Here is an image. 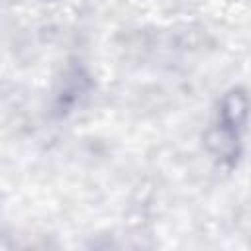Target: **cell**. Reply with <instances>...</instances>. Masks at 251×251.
I'll return each instance as SVG.
<instances>
[{"mask_svg":"<svg viewBox=\"0 0 251 251\" xmlns=\"http://www.w3.org/2000/svg\"><path fill=\"white\" fill-rule=\"evenodd\" d=\"M251 118V96L243 86L227 88L206 131V149L218 167L233 171L243 155V135Z\"/></svg>","mask_w":251,"mask_h":251,"instance_id":"obj_1","label":"cell"},{"mask_svg":"<svg viewBox=\"0 0 251 251\" xmlns=\"http://www.w3.org/2000/svg\"><path fill=\"white\" fill-rule=\"evenodd\" d=\"M88 90H90V76L80 67L71 69L61 80V90L57 92V110L61 114L69 112L73 106H76V102H80L82 96L88 94Z\"/></svg>","mask_w":251,"mask_h":251,"instance_id":"obj_2","label":"cell"}]
</instances>
